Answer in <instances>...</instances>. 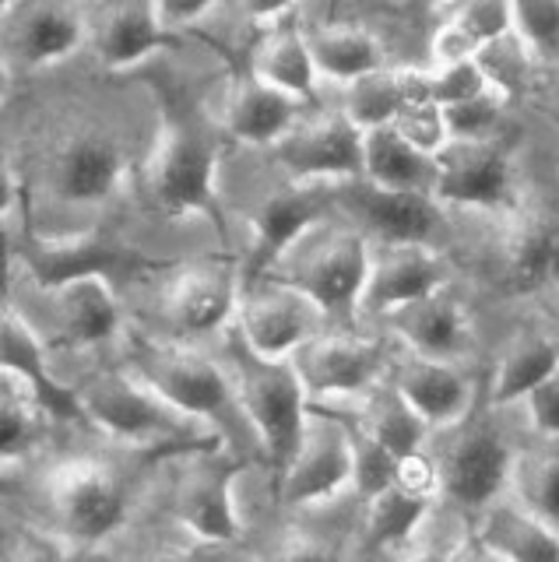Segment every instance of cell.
Wrapping results in <instances>:
<instances>
[{
    "mask_svg": "<svg viewBox=\"0 0 559 562\" xmlns=\"http://www.w3.org/2000/svg\"><path fill=\"white\" fill-rule=\"evenodd\" d=\"M331 183L321 180H295L292 187L275 190L271 198L254 211L250 222V274L271 268L300 239L324 218L331 204Z\"/></svg>",
    "mask_w": 559,
    "mask_h": 562,
    "instance_id": "2e32d148",
    "label": "cell"
},
{
    "mask_svg": "<svg viewBox=\"0 0 559 562\" xmlns=\"http://www.w3.org/2000/svg\"><path fill=\"white\" fill-rule=\"evenodd\" d=\"M405 105H409V99H405V85H401V67L388 64V67L370 70V75L345 85L342 110L353 116L362 131L391 123Z\"/></svg>",
    "mask_w": 559,
    "mask_h": 562,
    "instance_id": "e575fe53",
    "label": "cell"
},
{
    "mask_svg": "<svg viewBox=\"0 0 559 562\" xmlns=\"http://www.w3.org/2000/svg\"><path fill=\"white\" fill-rule=\"evenodd\" d=\"M215 8V0H159V11H163V22L177 32L190 22H198L208 11Z\"/></svg>",
    "mask_w": 559,
    "mask_h": 562,
    "instance_id": "7dc6e473",
    "label": "cell"
},
{
    "mask_svg": "<svg viewBox=\"0 0 559 562\" xmlns=\"http://www.w3.org/2000/svg\"><path fill=\"white\" fill-rule=\"evenodd\" d=\"M254 75L295 99L313 95V85H317L321 75H317V64H313L306 32L292 25L271 29L254 49Z\"/></svg>",
    "mask_w": 559,
    "mask_h": 562,
    "instance_id": "1f68e13d",
    "label": "cell"
},
{
    "mask_svg": "<svg viewBox=\"0 0 559 562\" xmlns=\"http://www.w3.org/2000/svg\"><path fill=\"white\" fill-rule=\"evenodd\" d=\"M172 40L159 0H92L89 43L102 67L127 70L145 64Z\"/></svg>",
    "mask_w": 559,
    "mask_h": 562,
    "instance_id": "5bb4252c",
    "label": "cell"
},
{
    "mask_svg": "<svg viewBox=\"0 0 559 562\" xmlns=\"http://www.w3.org/2000/svg\"><path fill=\"white\" fill-rule=\"evenodd\" d=\"M366 274H370V243L353 228H338L306 243L289 263V285L306 292L324 316L353 324L359 316Z\"/></svg>",
    "mask_w": 559,
    "mask_h": 562,
    "instance_id": "8992f818",
    "label": "cell"
},
{
    "mask_svg": "<svg viewBox=\"0 0 559 562\" xmlns=\"http://www.w3.org/2000/svg\"><path fill=\"white\" fill-rule=\"evenodd\" d=\"M532 60H535L532 49L517 40V32H506V35H500V40L485 43L479 49V64L485 70L489 85H493L496 92H503V95H514L517 88L524 85Z\"/></svg>",
    "mask_w": 559,
    "mask_h": 562,
    "instance_id": "f35d334b",
    "label": "cell"
},
{
    "mask_svg": "<svg viewBox=\"0 0 559 562\" xmlns=\"http://www.w3.org/2000/svg\"><path fill=\"white\" fill-rule=\"evenodd\" d=\"M450 22L465 29L471 40L479 43V49L485 43L500 40V35L514 32V14H511V0H465V4L450 14Z\"/></svg>",
    "mask_w": 559,
    "mask_h": 562,
    "instance_id": "7bdbcfd3",
    "label": "cell"
},
{
    "mask_svg": "<svg viewBox=\"0 0 559 562\" xmlns=\"http://www.w3.org/2000/svg\"><path fill=\"white\" fill-rule=\"evenodd\" d=\"M49 292H54V313L64 341L78 348H99L120 338L124 316H120L110 274H78Z\"/></svg>",
    "mask_w": 559,
    "mask_h": 562,
    "instance_id": "d4e9b609",
    "label": "cell"
},
{
    "mask_svg": "<svg viewBox=\"0 0 559 562\" xmlns=\"http://www.w3.org/2000/svg\"><path fill=\"white\" fill-rule=\"evenodd\" d=\"M503 271L521 292L546 289L559 278V215L524 211L503 239Z\"/></svg>",
    "mask_w": 559,
    "mask_h": 562,
    "instance_id": "83f0119b",
    "label": "cell"
},
{
    "mask_svg": "<svg viewBox=\"0 0 559 562\" xmlns=\"http://www.w3.org/2000/svg\"><path fill=\"white\" fill-rule=\"evenodd\" d=\"M503 92L489 88L482 95H471L461 102H450L444 105L447 113V127L454 140H482V137H493L500 127V116H503Z\"/></svg>",
    "mask_w": 559,
    "mask_h": 562,
    "instance_id": "60d3db41",
    "label": "cell"
},
{
    "mask_svg": "<svg viewBox=\"0 0 559 562\" xmlns=\"http://www.w3.org/2000/svg\"><path fill=\"white\" fill-rule=\"evenodd\" d=\"M433 75V99L440 105H450V102H461V99H471V95H482L489 92V78L479 64V57L471 60H454V64H436Z\"/></svg>",
    "mask_w": 559,
    "mask_h": 562,
    "instance_id": "ee69618b",
    "label": "cell"
},
{
    "mask_svg": "<svg viewBox=\"0 0 559 562\" xmlns=\"http://www.w3.org/2000/svg\"><path fill=\"white\" fill-rule=\"evenodd\" d=\"M43 492L60 531L78 549L110 538L127 514L124 485H120L113 468L92 461V457H71V461L54 464L46 471Z\"/></svg>",
    "mask_w": 559,
    "mask_h": 562,
    "instance_id": "5b68a950",
    "label": "cell"
},
{
    "mask_svg": "<svg viewBox=\"0 0 559 562\" xmlns=\"http://www.w3.org/2000/svg\"><path fill=\"white\" fill-rule=\"evenodd\" d=\"M429 4H447V0H429Z\"/></svg>",
    "mask_w": 559,
    "mask_h": 562,
    "instance_id": "816d5d0a",
    "label": "cell"
},
{
    "mask_svg": "<svg viewBox=\"0 0 559 562\" xmlns=\"http://www.w3.org/2000/svg\"><path fill=\"white\" fill-rule=\"evenodd\" d=\"M440 289H447V263L433 250V243H377L370 246V274H366L359 316H388L391 310Z\"/></svg>",
    "mask_w": 559,
    "mask_h": 562,
    "instance_id": "4fadbf2b",
    "label": "cell"
},
{
    "mask_svg": "<svg viewBox=\"0 0 559 562\" xmlns=\"http://www.w3.org/2000/svg\"><path fill=\"white\" fill-rule=\"evenodd\" d=\"M127 369L142 376L155 394H163L172 408L198 422H219L236 401L233 383L222 369L187 345H163L137 334L127 345Z\"/></svg>",
    "mask_w": 559,
    "mask_h": 562,
    "instance_id": "3957f363",
    "label": "cell"
},
{
    "mask_svg": "<svg viewBox=\"0 0 559 562\" xmlns=\"http://www.w3.org/2000/svg\"><path fill=\"white\" fill-rule=\"evenodd\" d=\"M394 471H398V453L388 450L373 439L370 432H356V464H353V488L362 499L380 496L383 488L394 485Z\"/></svg>",
    "mask_w": 559,
    "mask_h": 562,
    "instance_id": "b9f144b4",
    "label": "cell"
},
{
    "mask_svg": "<svg viewBox=\"0 0 559 562\" xmlns=\"http://www.w3.org/2000/svg\"><path fill=\"white\" fill-rule=\"evenodd\" d=\"M236 310V278L225 268H215V263L172 274L163 292V313L183 334H212L230 324Z\"/></svg>",
    "mask_w": 559,
    "mask_h": 562,
    "instance_id": "44dd1931",
    "label": "cell"
},
{
    "mask_svg": "<svg viewBox=\"0 0 559 562\" xmlns=\"http://www.w3.org/2000/svg\"><path fill=\"white\" fill-rule=\"evenodd\" d=\"M388 324L401 341L409 345V351L433 359H450L461 362L471 348V324L468 313L447 289L429 292L415 303H405L388 313Z\"/></svg>",
    "mask_w": 559,
    "mask_h": 562,
    "instance_id": "7402d4cb",
    "label": "cell"
},
{
    "mask_svg": "<svg viewBox=\"0 0 559 562\" xmlns=\"http://www.w3.org/2000/svg\"><path fill=\"white\" fill-rule=\"evenodd\" d=\"M92 426L116 439H127L137 447H177V443H201L198 418L183 415L180 408L155 394L152 386L131 373V369H113L99 373L85 386H78Z\"/></svg>",
    "mask_w": 559,
    "mask_h": 562,
    "instance_id": "6da1fadb",
    "label": "cell"
},
{
    "mask_svg": "<svg viewBox=\"0 0 559 562\" xmlns=\"http://www.w3.org/2000/svg\"><path fill=\"white\" fill-rule=\"evenodd\" d=\"M4 369L29 383V391L36 394V401L43 404L49 418L92 426L78 386H67L54 376L43 338L32 330V324L14 306H8L4 313Z\"/></svg>",
    "mask_w": 559,
    "mask_h": 562,
    "instance_id": "ac0fdd59",
    "label": "cell"
},
{
    "mask_svg": "<svg viewBox=\"0 0 559 562\" xmlns=\"http://www.w3.org/2000/svg\"><path fill=\"white\" fill-rule=\"evenodd\" d=\"M429 503L433 499L412 496L401 485H391L380 496L366 499V524H362L366 552H394L401 544H409L423 531Z\"/></svg>",
    "mask_w": 559,
    "mask_h": 562,
    "instance_id": "836d02e7",
    "label": "cell"
},
{
    "mask_svg": "<svg viewBox=\"0 0 559 562\" xmlns=\"http://www.w3.org/2000/svg\"><path fill=\"white\" fill-rule=\"evenodd\" d=\"M22 257L29 271L36 274L46 289H57L78 274H113L131 260V250L116 246L113 239H102L99 233L89 236H67V239H43L29 236L22 246Z\"/></svg>",
    "mask_w": 559,
    "mask_h": 562,
    "instance_id": "4316f807",
    "label": "cell"
},
{
    "mask_svg": "<svg viewBox=\"0 0 559 562\" xmlns=\"http://www.w3.org/2000/svg\"><path fill=\"white\" fill-rule=\"evenodd\" d=\"M356 436L331 418L306 415L300 447L282 468V503L317 506L353 485Z\"/></svg>",
    "mask_w": 559,
    "mask_h": 562,
    "instance_id": "9c48e42d",
    "label": "cell"
},
{
    "mask_svg": "<svg viewBox=\"0 0 559 562\" xmlns=\"http://www.w3.org/2000/svg\"><path fill=\"white\" fill-rule=\"evenodd\" d=\"M40 415H46V408L29 391V383L4 369V401H0V457H4V468L32 450L40 432Z\"/></svg>",
    "mask_w": 559,
    "mask_h": 562,
    "instance_id": "d590c367",
    "label": "cell"
},
{
    "mask_svg": "<svg viewBox=\"0 0 559 562\" xmlns=\"http://www.w3.org/2000/svg\"><path fill=\"white\" fill-rule=\"evenodd\" d=\"M275 158L295 180H362V127L345 110L313 116L275 140Z\"/></svg>",
    "mask_w": 559,
    "mask_h": 562,
    "instance_id": "ba28073f",
    "label": "cell"
},
{
    "mask_svg": "<svg viewBox=\"0 0 559 562\" xmlns=\"http://www.w3.org/2000/svg\"><path fill=\"white\" fill-rule=\"evenodd\" d=\"M391 123H394V131L409 140V145H415L418 151H426L433 158L454 140L450 127H447V113H444V105L436 99L405 105V110H401Z\"/></svg>",
    "mask_w": 559,
    "mask_h": 562,
    "instance_id": "ab89813d",
    "label": "cell"
},
{
    "mask_svg": "<svg viewBox=\"0 0 559 562\" xmlns=\"http://www.w3.org/2000/svg\"><path fill=\"white\" fill-rule=\"evenodd\" d=\"M295 4H300V0H239L243 14L254 18V22H271V18L286 14Z\"/></svg>",
    "mask_w": 559,
    "mask_h": 562,
    "instance_id": "c3c4849f",
    "label": "cell"
},
{
    "mask_svg": "<svg viewBox=\"0 0 559 562\" xmlns=\"http://www.w3.org/2000/svg\"><path fill=\"white\" fill-rule=\"evenodd\" d=\"M394 485H401L405 492H412V496H423V499L444 496L440 468H436V457H433V453H423V447L412 450V453H401V457H398Z\"/></svg>",
    "mask_w": 559,
    "mask_h": 562,
    "instance_id": "f6af8a7d",
    "label": "cell"
},
{
    "mask_svg": "<svg viewBox=\"0 0 559 562\" xmlns=\"http://www.w3.org/2000/svg\"><path fill=\"white\" fill-rule=\"evenodd\" d=\"M552 102L559 105V70H556V78H552Z\"/></svg>",
    "mask_w": 559,
    "mask_h": 562,
    "instance_id": "681fc988",
    "label": "cell"
},
{
    "mask_svg": "<svg viewBox=\"0 0 559 562\" xmlns=\"http://www.w3.org/2000/svg\"><path fill=\"white\" fill-rule=\"evenodd\" d=\"M19 4H22V0H4V14H8V11H14Z\"/></svg>",
    "mask_w": 559,
    "mask_h": 562,
    "instance_id": "f907efd6",
    "label": "cell"
},
{
    "mask_svg": "<svg viewBox=\"0 0 559 562\" xmlns=\"http://www.w3.org/2000/svg\"><path fill=\"white\" fill-rule=\"evenodd\" d=\"M124 151L107 131L67 134L49 158V187L64 204H102L124 183Z\"/></svg>",
    "mask_w": 559,
    "mask_h": 562,
    "instance_id": "9a60e30c",
    "label": "cell"
},
{
    "mask_svg": "<svg viewBox=\"0 0 559 562\" xmlns=\"http://www.w3.org/2000/svg\"><path fill=\"white\" fill-rule=\"evenodd\" d=\"M177 517L201 541H236L243 520L233 496V468L219 461L190 468L177 488Z\"/></svg>",
    "mask_w": 559,
    "mask_h": 562,
    "instance_id": "603a6c76",
    "label": "cell"
},
{
    "mask_svg": "<svg viewBox=\"0 0 559 562\" xmlns=\"http://www.w3.org/2000/svg\"><path fill=\"white\" fill-rule=\"evenodd\" d=\"M215 169H219V148L212 140L180 127V123H163L145 162L148 198L166 215L212 218L219 211Z\"/></svg>",
    "mask_w": 559,
    "mask_h": 562,
    "instance_id": "277c9868",
    "label": "cell"
},
{
    "mask_svg": "<svg viewBox=\"0 0 559 562\" xmlns=\"http://www.w3.org/2000/svg\"><path fill=\"white\" fill-rule=\"evenodd\" d=\"M243 345L260 359H292L306 341L324 334V310L295 285L260 289L236 310Z\"/></svg>",
    "mask_w": 559,
    "mask_h": 562,
    "instance_id": "30bf717a",
    "label": "cell"
},
{
    "mask_svg": "<svg viewBox=\"0 0 559 562\" xmlns=\"http://www.w3.org/2000/svg\"><path fill=\"white\" fill-rule=\"evenodd\" d=\"M514 190V166L496 137L482 140H450L436 155L433 198L444 204L468 207H503Z\"/></svg>",
    "mask_w": 559,
    "mask_h": 562,
    "instance_id": "7c38bea8",
    "label": "cell"
},
{
    "mask_svg": "<svg viewBox=\"0 0 559 562\" xmlns=\"http://www.w3.org/2000/svg\"><path fill=\"white\" fill-rule=\"evenodd\" d=\"M450 439L444 450H436V468H440L444 496L468 509H485L503 492H511L517 453L506 447V439L482 426H458L447 429Z\"/></svg>",
    "mask_w": 559,
    "mask_h": 562,
    "instance_id": "52a82bcc",
    "label": "cell"
},
{
    "mask_svg": "<svg viewBox=\"0 0 559 562\" xmlns=\"http://www.w3.org/2000/svg\"><path fill=\"white\" fill-rule=\"evenodd\" d=\"M559 369V345L541 330H517L500 351L489 401L514 404L524 401L549 373Z\"/></svg>",
    "mask_w": 559,
    "mask_h": 562,
    "instance_id": "4dcf8cb0",
    "label": "cell"
},
{
    "mask_svg": "<svg viewBox=\"0 0 559 562\" xmlns=\"http://www.w3.org/2000/svg\"><path fill=\"white\" fill-rule=\"evenodd\" d=\"M345 207L380 243H433L440 228V207L429 190H383L362 180L345 193Z\"/></svg>",
    "mask_w": 559,
    "mask_h": 562,
    "instance_id": "d6986e66",
    "label": "cell"
},
{
    "mask_svg": "<svg viewBox=\"0 0 559 562\" xmlns=\"http://www.w3.org/2000/svg\"><path fill=\"white\" fill-rule=\"evenodd\" d=\"M295 95L260 81L254 70L239 78L219 105L222 127L243 145H275L295 123Z\"/></svg>",
    "mask_w": 559,
    "mask_h": 562,
    "instance_id": "484cf974",
    "label": "cell"
},
{
    "mask_svg": "<svg viewBox=\"0 0 559 562\" xmlns=\"http://www.w3.org/2000/svg\"><path fill=\"white\" fill-rule=\"evenodd\" d=\"M394 386L409 397V404L426 418L429 429H450L471 412V383L450 359L412 356L401 362Z\"/></svg>",
    "mask_w": 559,
    "mask_h": 562,
    "instance_id": "cb8c5ba5",
    "label": "cell"
},
{
    "mask_svg": "<svg viewBox=\"0 0 559 562\" xmlns=\"http://www.w3.org/2000/svg\"><path fill=\"white\" fill-rule=\"evenodd\" d=\"M306 40H310L313 64H317V75L338 85H348L370 75V70L388 67V49L362 25H324L306 32Z\"/></svg>",
    "mask_w": 559,
    "mask_h": 562,
    "instance_id": "f546056e",
    "label": "cell"
},
{
    "mask_svg": "<svg viewBox=\"0 0 559 562\" xmlns=\"http://www.w3.org/2000/svg\"><path fill=\"white\" fill-rule=\"evenodd\" d=\"M8 57L25 67H49L89 43V11L78 0H22L4 14Z\"/></svg>",
    "mask_w": 559,
    "mask_h": 562,
    "instance_id": "8fae6325",
    "label": "cell"
},
{
    "mask_svg": "<svg viewBox=\"0 0 559 562\" xmlns=\"http://www.w3.org/2000/svg\"><path fill=\"white\" fill-rule=\"evenodd\" d=\"M362 408H359V429L370 432L373 439H380L383 447L394 450L398 457L401 453H412L426 443V418L418 415L409 397L398 391V386H370V391H362Z\"/></svg>",
    "mask_w": 559,
    "mask_h": 562,
    "instance_id": "d6a6232c",
    "label": "cell"
},
{
    "mask_svg": "<svg viewBox=\"0 0 559 562\" xmlns=\"http://www.w3.org/2000/svg\"><path fill=\"white\" fill-rule=\"evenodd\" d=\"M546 443L549 447L514 461L511 492L559 527V439H546Z\"/></svg>",
    "mask_w": 559,
    "mask_h": 562,
    "instance_id": "8d00e7d4",
    "label": "cell"
},
{
    "mask_svg": "<svg viewBox=\"0 0 559 562\" xmlns=\"http://www.w3.org/2000/svg\"><path fill=\"white\" fill-rule=\"evenodd\" d=\"M514 32L535 60L559 64V0H511Z\"/></svg>",
    "mask_w": 559,
    "mask_h": 562,
    "instance_id": "74e56055",
    "label": "cell"
},
{
    "mask_svg": "<svg viewBox=\"0 0 559 562\" xmlns=\"http://www.w3.org/2000/svg\"><path fill=\"white\" fill-rule=\"evenodd\" d=\"M362 180L383 190H429L436 183V158L409 145L394 123L362 131Z\"/></svg>",
    "mask_w": 559,
    "mask_h": 562,
    "instance_id": "f1b7e54d",
    "label": "cell"
},
{
    "mask_svg": "<svg viewBox=\"0 0 559 562\" xmlns=\"http://www.w3.org/2000/svg\"><path fill=\"white\" fill-rule=\"evenodd\" d=\"M292 366L306 386V397H359L377 383L380 348L373 341L317 334V338L295 351Z\"/></svg>",
    "mask_w": 559,
    "mask_h": 562,
    "instance_id": "e0dca14e",
    "label": "cell"
},
{
    "mask_svg": "<svg viewBox=\"0 0 559 562\" xmlns=\"http://www.w3.org/2000/svg\"><path fill=\"white\" fill-rule=\"evenodd\" d=\"M479 549L493 559L511 562H559V527L517 499L503 496L493 499L479 517Z\"/></svg>",
    "mask_w": 559,
    "mask_h": 562,
    "instance_id": "ffe728a7",
    "label": "cell"
},
{
    "mask_svg": "<svg viewBox=\"0 0 559 562\" xmlns=\"http://www.w3.org/2000/svg\"><path fill=\"white\" fill-rule=\"evenodd\" d=\"M233 391L239 412L257 429L268 461L286 468L300 447L306 426V386L295 373L292 359H260L243 345V356L233 362Z\"/></svg>",
    "mask_w": 559,
    "mask_h": 562,
    "instance_id": "7a4b0ae2",
    "label": "cell"
},
{
    "mask_svg": "<svg viewBox=\"0 0 559 562\" xmlns=\"http://www.w3.org/2000/svg\"><path fill=\"white\" fill-rule=\"evenodd\" d=\"M524 408L541 439H559V369L524 397Z\"/></svg>",
    "mask_w": 559,
    "mask_h": 562,
    "instance_id": "bcb514c9",
    "label": "cell"
}]
</instances>
